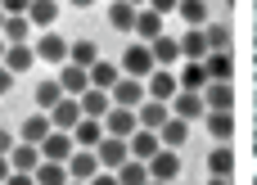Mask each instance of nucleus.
<instances>
[{"instance_id":"obj_1","label":"nucleus","mask_w":257,"mask_h":185,"mask_svg":"<svg viewBox=\"0 0 257 185\" xmlns=\"http://www.w3.org/2000/svg\"><path fill=\"white\" fill-rule=\"evenodd\" d=\"M117 68H122V77H140V81H145L158 63H154L149 45H145V41H136V45H126V54H122V63H117Z\"/></svg>"},{"instance_id":"obj_2","label":"nucleus","mask_w":257,"mask_h":185,"mask_svg":"<svg viewBox=\"0 0 257 185\" xmlns=\"http://www.w3.org/2000/svg\"><path fill=\"white\" fill-rule=\"evenodd\" d=\"M108 100H113L117 109H140V104L149 100V90H145L140 77H117V86L108 90Z\"/></svg>"},{"instance_id":"obj_3","label":"nucleus","mask_w":257,"mask_h":185,"mask_svg":"<svg viewBox=\"0 0 257 185\" xmlns=\"http://www.w3.org/2000/svg\"><path fill=\"white\" fill-rule=\"evenodd\" d=\"M95 158H99V167H104V172H117V167L131 158V145H126L122 136H104V140L95 145Z\"/></svg>"},{"instance_id":"obj_4","label":"nucleus","mask_w":257,"mask_h":185,"mask_svg":"<svg viewBox=\"0 0 257 185\" xmlns=\"http://www.w3.org/2000/svg\"><path fill=\"white\" fill-rule=\"evenodd\" d=\"M172 118H181V122H199V118H208L203 95H194V90H176V95H172Z\"/></svg>"},{"instance_id":"obj_5","label":"nucleus","mask_w":257,"mask_h":185,"mask_svg":"<svg viewBox=\"0 0 257 185\" xmlns=\"http://www.w3.org/2000/svg\"><path fill=\"white\" fill-rule=\"evenodd\" d=\"M72 149H77V145H72V131H50V136L41 140V158H45V163H68Z\"/></svg>"},{"instance_id":"obj_6","label":"nucleus","mask_w":257,"mask_h":185,"mask_svg":"<svg viewBox=\"0 0 257 185\" xmlns=\"http://www.w3.org/2000/svg\"><path fill=\"white\" fill-rule=\"evenodd\" d=\"M63 167H68V181H90V176L104 172L99 158H95V149H72V158H68Z\"/></svg>"},{"instance_id":"obj_7","label":"nucleus","mask_w":257,"mask_h":185,"mask_svg":"<svg viewBox=\"0 0 257 185\" xmlns=\"http://www.w3.org/2000/svg\"><path fill=\"white\" fill-rule=\"evenodd\" d=\"M181 176V149H158L149 158V181H176Z\"/></svg>"},{"instance_id":"obj_8","label":"nucleus","mask_w":257,"mask_h":185,"mask_svg":"<svg viewBox=\"0 0 257 185\" xmlns=\"http://www.w3.org/2000/svg\"><path fill=\"white\" fill-rule=\"evenodd\" d=\"M54 81L63 86V95H72V100H77V95H86V90H90V68H77V63H63Z\"/></svg>"},{"instance_id":"obj_9","label":"nucleus","mask_w":257,"mask_h":185,"mask_svg":"<svg viewBox=\"0 0 257 185\" xmlns=\"http://www.w3.org/2000/svg\"><path fill=\"white\" fill-rule=\"evenodd\" d=\"M145 90H149V100H167V104H172V95L181 90V81H176V72H167V68H154V72L145 77Z\"/></svg>"},{"instance_id":"obj_10","label":"nucleus","mask_w":257,"mask_h":185,"mask_svg":"<svg viewBox=\"0 0 257 185\" xmlns=\"http://www.w3.org/2000/svg\"><path fill=\"white\" fill-rule=\"evenodd\" d=\"M167 118H172V104H167V100H145V104L136 109V122H140L145 131H158Z\"/></svg>"},{"instance_id":"obj_11","label":"nucleus","mask_w":257,"mask_h":185,"mask_svg":"<svg viewBox=\"0 0 257 185\" xmlns=\"http://www.w3.org/2000/svg\"><path fill=\"white\" fill-rule=\"evenodd\" d=\"M104 131H108V136H122V140H126L131 131H140V122H136V109H117V104H113V109L104 113Z\"/></svg>"},{"instance_id":"obj_12","label":"nucleus","mask_w":257,"mask_h":185,"mask_svg":"<svg viewBox=\"0 0 257 185\" xmlns=\"http://www.w3.org/2000/svg\"><path fill=\"white\" fill-rule=\"evenodd\" d=\"M50 122H54V131H72V127L81 122V104H77L72 95H63V100L50 109Z\"/></svg>"},{"instance_id":"obj_13","label":"nucleus","mask_w":257,"mask_h":185,"mask_svg":"<svg viewBox=\"0 0 257 185\" xmlns=\"http://www.w3.org/2000/svg\"><path fill=\"white\" fill-rule=\"evenodd\" d=\"M50 131H54L50 113H32V118H27L23 127H18V140H23V145H36V149H41V140H45Z\"/></svg>"},{"instance_id":"obj_14","label":"nucleus","mask_w":257,"mask_h":185,"mask_svg":"<svg viewBox=\"0 0 257 185\" xmlns=\"http://www.w3.org/2000/svg\"><path fill=\"white\" fill-rule=\"evenodd\" d=\"M104 136H108V131H104V122H99V118H81V122L72 127V145H77V149H95Z\"/></svg>"},{"instance_id":"obj_15","label":"nucleus","mask_w":257,"mask_h":185,"mask_svg":"<svg viewBox=\"0 0 257 185\" xmlns=\"http://www.w3.org/2000/svg\"><path fill=\"white\" fill-rule=\"evenodd\" d=\"M126 145H131V158H140V163H149V158L163 149L158 131H145V127H140V131H131V136H126Z\"/></svg>"},{"instance_id":"obj_16","label":"nucleus","mask_w":257,"mask_h":185,"mask_svg":"<svg viewBox=\"0 0 257 185\" xmlns=\"http://www.w3.org/2000/svg\"><path fill=\"white\" fill-rule=\"evenodd\" d=\"M131 32H136L145 45H149V41H158V36H163V14H154L149 5H145V9H136V27H131Z\"/></svg>"},{"instance_id":"obj_17","label":"nucleus","mask_w":257,"mask_h":185,"mask_svg":"<svg viewBox=\"0 0 257 185\" xmlns=\"http://www.w3.org/2000/svg\"><path fill=\"white\" fill-rule=\"evenodd\" d=\"M32 50H36V59H45V63H68V41L54 36V32H45Z\"/></svg>"},{"instance_id":"obj_18","label":"nucleus","mask_w":257,"mask_h":185,"mask_svg":"<svg viewBox=\"0 0 257 185\" xmlns=\"http://www.w3.org/2000/svg\"><path fill=\"white\" fill-rule=\"evenodd\" d=\"M181 90H194V95H203V86H208V68H203V59H185V68H181Z\"/></svg>"},{"instance_id":"obj_19","label":"nucleus","mask_w":257,"mask_h":185,"mask_svg":"<svg viewBox=\"0 0 257 185\" xmlns=\"http://www.w3.org/2000/svg\"><path fill=\"white\" fill-rule=\"evenodd\" d=\"M77 104H81V118H99L104 122V113L113 109V100H108V90H86V95H77Z\"/></svg>"},{"instance_id":"obj_20","label":"nucleus","mask_w":257,"mask_h":185,"mask_svg":"<svg viewBox=\"0 0 257 185\" xmlns=\"http://www.w3.org/2000/svg\"><path fill=\"white\" fill-rule=\"evenodd\" d=\"M208 136L217 140V145H230V136H235V118H230V109L226 113H217V109H208Z\"/></svg>"},{"instance_id":"obj_21","label":"nucleus","mask_w":257,"mask_h":185,"mask_svg":"<svg viewBox=\"0 0 257 185\" xmlns=\"http://www.w3.org/2000/svg\"><path fill=\"white\" fill-rule=\"evenodd\" d=\"M117 77H122L117 63H108V59H95V63H90V86H95V90H113Z\"/></svg>"},{"instance_id":"obj_22","label":"nucleus","mask_w":257,"mask_h":185,"mask_svg":"<svg viewBox=\"0 0 257 185\" xmlns=\"http://www.w3.org/2000/svg\"><path fill=\"white\" fill-rule=\"evenodd\" d=\"M203 104H208V109H217V113H226V109L235 104L230 81H208V86H203Z\"/></svg>"},{"instance_id":"obj_23","label":"nucleus","mask_w":257,"mask_h":185,"mask_svg":"<svg viewBox=\"0 0 257 185\" xmlns=\"http://www.w3.org/2000/svg\"><path fill=\"white\" fill-rule=\"evenodd\" d=\"M158 140H163V149H181V145L190 140V122H181V118H167V122L158 127Z\"/></svg>"},{"instance_id":"obj_24","label":"nucleus","mask_w":257,"mask_h":185,"mask_svg":"<svg viewBox=\"0 0 257 185\" xmlns=\"http://www.w3.org/2000/svg\"><path fill=\"white\" fill-rule=\"evenodd\" d=\"M9 167H14V172H36V167H41V149L18 140V145L9 149Z\"/></svg>"},{"instance_id":"obj_25","label":"nucleus","mask_w":257,"mask_h":185,"mask_svg":"<svg viewBox=\"0 0 257 185\" xmlns=\"http://www.w3.org/2000/svg\"><path fill=\"white\" fill-rule=\"evenodd\" d=\"M5 45H27L32 41V23H27V14H14V18H5Z\"/></svg>"},{"instance_id":"obj_26","label":"nucleus","mask_w":257,"mask_h":185,"mask_svg":"<svg viewBox=\"0 0 257 185\" xmlns=\"http://www.w3.org/2000/svg\"><path fill=\"white\" fill-rule=\"evenodd\" d=\"M149 54H154V63H158V68H172V63L181 59V41L158 36V41H149Z\"/></svg>"},{"instance_id":"obj_27","label":"nucleus","mask_w":257,"mask_h":185,"mask_svg":"<svg viewBox=\"0 0 257 185\" xmlns=\"http://www.w3.org/2000/svg\"><path fill=\"white\" fill-rule=\"evenodd\" d=\"M32 63H36V50H32V45H5V68H9L14 77L27 72Z\"/></svg>"},{"instance_id":"obj_28","label":"nucleus","mask_w":257,"mask_h":185,"mask_svg":"<svg viewBox=\"0 0 257 185\" xmlns=\"http://www.w3.org/2000/svg\"><path fill=\"white\" fill-rule=\"evenodd\" d=\"M203 68H208V81H230V50H208V59H203Z\"/></svg>"},{"instance_id":"obj_29","label":"nucleus","mask_w":257,"mask_h":185,"mask_svg":"<svg viewBox=\"0 0 257 185\" xmlns=\"http://www.w3.org/2000/svg\"><path fill=\"white\" fill-rule=\"evenodd\" d=\"M208 172L230 181V172H235V154H230V145H212V154H208Z\"/></svg>"},{"instance_id":"obj_30","label":"nucleus","mask_w":257,"mask_h":185,"mask_svg":"<svg viewBox=\"0 0 257 185\" xmlns=\"http://www.w3.org/2000/svg\"><path fill=\"white\" fill-rule=\"evenodd\" d=\"M54 18H59V0H32L27 5V23L32 27H50Z\"/></svg>"},{"instance_id":"obj_31","label":"nucleus","mask_w":257,"mask_h":185,"mask_svg":"<svg viewBox=\"0 0 257 185\" xmlns=\"http://www.w3.org/2000/svg\"><path fill=\"white\" fill-rule=\"evenodd\" d=\"M108 23H113V32H131V27H136V5L113 0V5H108Z\"/></svg>"},{"instance_id":"obj_32","label":"nucleus","mask_w":257,"mask_h":185,"mask_svg":"<svg viewBox=\"0 0 257 185\" xmlns=\"http://www.w3.org/2000/svg\"><path fill=\"white\" fill-rule=\"evenodd\" d=\"M181 54H185V59H208V36H203V27H190V32L181 36Z\"/></svg>"},{"instance_id":"obj_33","label":"nucleus","mask_w":257,"mask_h":185,"mask_svg":"<svg viewBox=\"0 0 257 185\" xmlns=\"http://www.w3.org/2000/svg\"><path fill=\"white\" fill-rule=\"evenodd\" d=\"M145 181H149V163L126 158V163L117 167V185H145Z\"/></svg>"},{"instance_id":"obj_34","label":"nucleus","mask_w":257,"mask_h":185,"mask_svg":"<svg viewBox=\"0 0 257 185\" xmlns=\"http://www.w3.org/2000/svg\"><path fill=\"white\" fill-rule=\"evenodd\" d=\"M32 176H36V185H68V167H63V163H45V158H41V167H36Z\"/></svg>"},{"instance_id":"obj_35","label":"nucleus","mask_w":257,"mask_h":185,"mask_svg":"<svg viewBox=\"0 0 257 185\" xmlns=\"http://www.w3.org/2000/svg\"><path fill=\"white\" fill-rule=\"evenodd\" d=\"M99 59V45L95 41H77V45H68V63H77V68H90Z\"/></svg>"},{"instance_id":"obj_36","label":"nucleus","mask_w":257,"mask_h":185,"mask_svg":"<svg viewBox=\"0 0 257 185\" xmlns=\"http://www.w3.org/2000/svg\"><path fill=\"white\" fill-rule=\"evenodd\" d=\"M59 100H63V86H59V81H41V86H36V109H41V113H50Z\"/></svg>"},{"instance_id":"obj_37","label":"nucleus","mask_w":257,"mask_h":185,"mask_svg":"<svg viewBox=\"0 0 257 185\" xmlns=\"http://www.w3.org/2000/svg\"><path fill=\"white\" fill-rule=\"evenodd\" d=\"M176 9H181V18H185L190 27H203V23H208V5H203V0H181Z\"/></svg>"},{"instance_id":"obj_38","label":"nucleus","mask_w":257,"mask_h":185,"mask_svg":"<svg viewBox=\"0 0 257 185\" xmlns=\"http://www.w3.org/2000/svg\"><path fill=\"white\" fill-rule=\"evenodd\" d=\"M203 36H208V50H230V32L221 23H203Z\"/></svg>"},{"instance_id":"obj_39","label":"nucleus","mask_w":257,"mask_h":185,"mask_svg":"<svg viewBox=\"0 0 257 185\" xmlns=\"http://www.w3.org/2000/svg\"><path fill=\"white\" fill-rule=\"evenodd\" d=\"M27 5H32V0H0V9H5L9 18H14V14H27Z\"/></svg>"},{"instance_id":"obj_40","label":"nucleus","mask_w":257,"mask_h":185,"mask_svg":"<svg viewBox=\"0 0 257 185\" xmlns=\"http://www.w3.org/2000/svg\"><path fill=\"white\" fill-rule=\"evenodd\" d=\"M5 185H36V176H32V172H9Z\"/></svg>"},{"instance_id":"obj_41","label":"nucleus","mask_w":257,"mask_h":185,"mask_svg":"<svg viewBox=\"0 0 257 185\" xmlns=\"http://www.w3.org/2000/svg\"><path fill=\"white\" fill-rule=\"evenodd\" d=\"M176 5H181V0H149V9H154V14H172Z\"/></svg>"},{"instance_id":"obj_42","label":"nucleus","mask_w":257,"mask_h":185,"mask_svg":"<svg viewBox=\"0 0 257 185\" xmlns=\"http://www.w3.org/2000/svg\"><path fill=\"white\" fill-rule=\"evenodd\" d=\"M86 185H117V172H99V176H90Z\"/></svg>"},{"instance_id":"obj_43","label":"nucleus","mask_w":257,"mask_h":185,"mask_svg":"<svg viewBox=\"0 0 257 185\" xmlns=\"http://www.w3.org/2000/svg\"><path fill=\"white\" fill-rule=\"evenodd\" d=\"M14 145H18V140H14V131H5V127H0V154H9Z\"/></svg>"},{"instance_id":"obj_44","label":"nucleus","mask_w":257,"mask_h":185,"mask_svg":"<svg viewBox=\"0 0 257 185\" xmlns=\"http://www.w3.org/2000/svg\"><path fill=\"white\" fill-rule=\"evenodd\" d=\"M9 86H14V72H9V68L0 63V95H9Z\"/></svg>"},{"instance_id":"obj_45","label":"nucleus","mask_w":257,"mask_h":185,"mask_svg":"<svg viewBox=\"0 0 257 185\" xmlns=\"http://www.w3.org/2000/svg\"><path fill=\"white\" fill-rule=\"evenodd\" d=\"M9 172H14V167H9V154H0V185L9 181Z\"/></svg>"},{"instance_id":"obj_46","label":"nucleus","mask_w":257,"mask_h":185,"mask_svg":"<svg viewBox=\"0 0 257 185\" xmlns=\"http://www.w3.org/2000/svg\"><path fill=\"white\" fill-rule=\"evenodd\" d=\"M90 5H95V0H72V9H90Z\"/></svg>"},{"instance_id":"obj_47","label":"nucleus","mask_w":257,"mask_h":185,"mask_svg":"<svg viewBox=\"0 0 257 185\" xmlns=\"http://www.w3.org/2000/svg\"><path fill=\"white\" fill-rule=\"evenodd\" d=\"M208 185H230V181H226V176H212V181H208Z\"/></svg>"},{"instance_id":"obj_48","label":"nucleus","mask_w":257,"mask_h":185,"mask_svg":"<svg viewBox=\"0 0 257 185\" xmlns=\"http://www.w3.org/2000/svg\"><path fill=\"white\" fill-rule=\"evenodd\" d=\"M126 5H136V9H145V5H149V0H126Z\"/></svg>"},{"instance_id":"obj_49","label":"nucleus","mask_w":257,"mask_h":185,"mask_svg":"<svg viewBox=\"0 0 257 185\" xmlns=\"http://www.w3.org/2000/svg\"><path fill=\"white\" fill-rule=\"evenodd\" d=\"M5 18H9V14H5V9H0V32H5Z\"/></svg>"},{"instance_id":"obj_50","label":"nucleus","mask_w":257,"mask_h":185,"mask_svg":"<svg viewBox=\"0 0 257 185\" xmlns=\"http://www.w3.org/2000/svg\"><path fill=\"white\" fill-rule=\"evenodd\" d=\"M0 63H5V36H0Z\"/></svg>"},{"instance_id":"obj_51","label":"nucleus","mask_w":257,"mask_h":185,"mask_svg":"<svg viewBox=\"0 0 257 185\" xmlns=\"http://www.w3.org/2000/svg\"><path fill=\"white\" fill-rule=\"evenodd\" d=\"M145 185H172V181H145Z\"/></svg>"},{"instance_id":"obj_52","label":"nucleus","mask_w":257,"mask_h":185,"mask_svg":"<svg viewBox=\"0 0 257 185\" xmlns=\"http://www.w3.org/2000/svg\"><path fill=\"white\" fill-rule=\"evenodd\" d=\"M68 185H86V181H68Z\"/></svg>"}]
</instances>
